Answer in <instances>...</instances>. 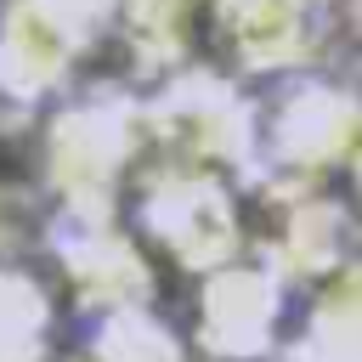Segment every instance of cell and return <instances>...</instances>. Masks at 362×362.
<instances>
[]
</instances>
